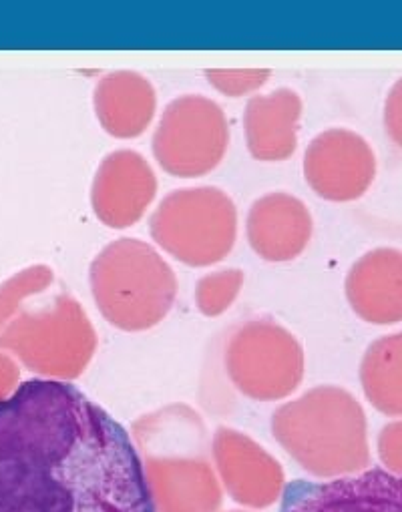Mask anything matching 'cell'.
Returning <instances> with one entry per match:
<instances>
[{"label":"cell","mask_w":402,"mask_h":512,"mask_svg":"<svg viewBox=\"0 0 402 512\" xmlns=\"http://www.w3.org/2000/svg\"><path fill=\"white\" fill-rule=\"evenodd\" d=\"M0 512H157L129 432L79 388L29 380L0 400Z\"/></svg>","instance_id":"obj_1"},{"label":"cell","mask_w":402,"mask_h":512,"mask_svg":"<svg viewBox=\"0 0 402 512\" xmlns=\"http://www.w3.org/2000/svg\"><path fill=\"white\" fill-rule=\"evenodd\" d=\"M274 434L318 474L358 472L368 464L366 418L352 394L322 386L274 416Z\"/></svg>","instance_id":"obj_2"},{"label":"cell","mask_w":402,"mask_h":512,"mask_svg":"<svg viewBox=\"0 0 402 512\" xmlns=\"http://www.w3.org/2000/svg\"><path fill=\"white\" fill-rule=\"evenodd\" d=\"M91 288L101 314L117 328L145 330L173 306L177 280L149 243L121 237L99 251L91 264Z\"/></svg>","instance_id":"obj_3"},{"label":"cell","mask_w":402,"mask_h":512,"mask_svg":"<svg viewBox=\"0 0 402 512\" xmlns=\"http://www.w3.org/2000/svg\"><path fill=\"white\" fill-rule=\"evenodd\" d=\"M153 241L177 262L206 268L226 260L238 237V209L218 187L177 189L149 219Z\"/></svg>","instance_id":"obj_4"},{"label":"cell","mask_w":402,"mask_h":512,"mask_svg":"<svg viewBox=\"0 0 402 512\" xmlns=\"http://www.w3.org/2000/svg\"><path fill=\"white\" fill-rule=\"evenodd\" d=\"M0 348L47 380L77 378L95 350V332L83 308L67 294L21 312L0 332Z\"/></svg>","instance_id":"obj_5"},{"label":"cell","mask_w":402,"mask_h":512,"mask_svg":"<svg viewBox=\"0 0 402 512\" xmlns=\"http://www.w3.org/2000/svg\"><path fill=\"white\" fill-rule=\"evenodd\" d=\"M228 143L224 109L204 95H183L165 107L153 135V155L169 175L193 179L222 163Z\"/></svg>","instance_id":"obj_6"},{"label":"cell","mask_w":402,"mask_h":512,"mask_svg":"<svg viewBox=\"0 0 402 512\" xmlns=\"http://www.w3.org/2000/svg\"><path fill=\"white\" fill-rule=\"evenodd\" d=\"M234 384L256 400L288 396L302 380L298 342L274 322H250L232 338L226 354Z\"/></svg>","instance_id":"obj_7"},{"label":"cell","mask_w":402,"mask_h":512,"mask_svg":"<svg viewBox=\"0 0 402 512\" xmlns=\"http://www.w3.org/2000/svg\"><path fill=\"white\" fill-rule=\"evenodd\" d=\"M304 177L326 201L360 199L376 177V157L364 137L350 129H328L304 153Z\"/></svg>","instance_id":"obj_8"},{"label":"cell","mask_w":402,"mask_h":512,"mask_svg":"<svg viewBox=\"0 0 402 512\" xmlns=\"http://www.w3.org/2000/svg\"><path fill=\"white\" fill-rule=\"evenodd\" d=\"M280 512H402V476L370 468L328 482L286 486Z\"/></svg>","instance_id":"obj_9"},{"label":"cell","mask_w":402,"mask_h":512,"mask_svg":"<svg viewBox=\"0 0 402 512\" xmlns=\"http://www.w3.org/2000/svg\"><path fill=\"white\" fill-rule=\"evenodd\" d=\"M157 193V177L147 159L131 149L109 153L97 167L91 205L101 223L125 229L137 223Z\"/></svg>","instance_id":"obj_10"},{"label":"cell","mask_w":402,"mask_h":512,"mask_svg":"<svg viewBox=\"0 0 402 512\" xmlns=\"http://www.w3.org/2000/svg\"><path fill=\"white\" fill-rule=\"evenodd\" d=\"M312 231L314 221L306 203L284 191L254 201L246 221L252 249L272 264L296 260L308 247Z\"/></svg>","instance_id":"obj_11"},{"label":"cell","mask_w":402,"mask_h":512,"mask_svg":"<svg viewBox=\"0 0 402 512\" xmlns=\"http://www.w3.org/2000/svg\"><path fill=\"white\" fill-rule=\"evenodd\" d=\"M346 296L370 324L402 322V251L378 247L364 253L348 272Z\"/></svg>","instance_id":"obj_12"},{"label":"cell","mask_w":402,"mask_h":512,"mask_svg":"<svg viewBox=\"0 0 402 512\" xmlns=\"http://www.w3.org/2000/svg\"><path fill=\"white\" fill-rule=\"evenodd\" d=\"M302 99L284 87L256 95L244 109V137L248 151L258 161H286L296 151Z\"/></svg>","instance_id":"obj_13"},{"label":"cell","mask_w":402,"mask_h":512,"mask_svg":"<svg viewBox=\"0 0 402 512\" xmlns=\"http://www.w3.org/2000/svg\"><path fill=\"white\" fill-rule=\"evenodd\" d=\"M93 107L101 127L111 137L133 139L151 125L157 95L145 77L133 71H115L97 83Z\"/></svg>","instance_id":"obj_14"},{"label":"cell","mask_w":402,"mask_h":512,"mask_svg":"<svg viewBox=\"0 0 402 512\" xmlns=\"http://www.w3.org/2000/svg\"><path fill=\"white\" fill-rule=\"evenodd\" d=\"M360 380L370 404L388 414L402 416V332L376 340L360 368Z\"/></svg>","instance_id":"obj_15"},{"label":"cell","mask_w":402,"mask_h":512,"mask_svg":"<svg viewBox=\"0 0 402 512\" xmlns=\"http://www.w3.org/2000/svg\"><path fill=\"white\" fill-rule=\"evenodd\" d=\"M53 284V270L47 266H31L0 286V332L15 318L21 304L45 292Z\"/></svg>","instance_id":"obj_16"},{"label":"cell","mask_w":402,"mask_h":512,"mask_svg":"<svg viewBox=\"0 0 402 512\" xmlns=\"http://www.w3.org/2000/svg\"><path fill=\"white\" fill-rule=\"evenodd\" d=\"M242 286H244L242 270L212 272L197 282V290H195L197 308L208 316H218L232 306Z\"/></svg>","instance_id":"obj_17"},{"label":"cell","mask_w":402,"mask_h":512,"mask_svg":"<svg viewBox=\"0 0 402 512\" xmlns=\"http://www.w3.org/2000/svg\"><path fill=\"white\" fill-rule=\"evenodd\" d=\"M210 85L224 93L226 97H244L258 91L266 85L270 71L266 69H246V71H224V69H210L206 71Z\"/></svg>","instance_id":"obj_18"},{"label":"cell","mask_w":402,"mask_h":512,"mask_svg":"<svg viewBox=\"0 0 402 512\" xmlns=\"http://www.w3.org/2000/svg\"><path fill=\"white\" fill-rule=\"evenodd\" d=\"M378 452L382 462L402 476V422L384 426L378 438Z\"/></svg>","instance_id":"obj_19"},{"label":"cell","mask_w":402,"mask_h":512,"mask_svg":"<svg viewBox=\"0 0 402 512\" xmlns=\"http://www.w3.org/2000/svg\"><path fill=\"white\" fill-rule=\"evenodd\" d=\"M384 127L388 137L402 149V79L394 83L384 103Z\"/></svg>","instance_id":"obj_20"},{"label":"cell","mask_w":402,"mask_h":512,"mask_svg":"<svg viewBox=\"0 0 402 512\" xmlns=\"http://www.w3.org/2000/svg\"><path fill=\"white\" fill-rule=\"evenodd\" d=\"M19 366L5 354L0 352V400L9 398L19 386Z\"/></svg>","instance_id":"obj_21"}]
</instances>
